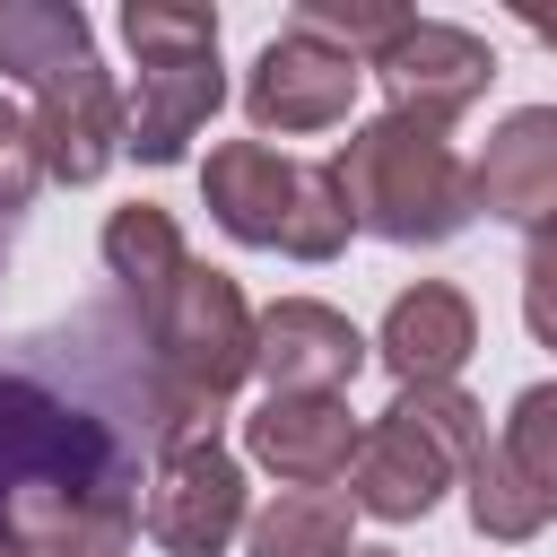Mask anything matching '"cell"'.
Instances as JSON below:
<instances>
[{"label": "cell", "mask_w": 557, "mask_h": 557, "mask_svg": "<svg viewBox=\"0 0 557 557\" xmlns=\"http://www.w3.org/2000/svg\"><path fill=\"white\" fill-rule=\"evenodd\" d=\"M191 444H218V400L183 392L122 305H70L0 348V540L122 557L157 470Z\"/></svg>", "instance_id": "6da1fadb"}, {"label": "cell", "mask_w": 557, "mask_h": 557, "mask_svg": "<svg viewBox=\"0 0 557 557\" xmlns=\"http://www.w3.org/2000/svg\"><path fill=\"white\" fill-rule=\"evenodd\" d=\"M0 70L35 87V157L52 183H96L131 148L122 87L96 61V35L61 0H0Z\"/></svg>", "instance_id": "7a4b0ae2"}, {"label": "cell", "mask_w": 557, "mask_h": 557, "mask_svg": "<svg viewBox=\"0 0 557 557\" xmlns=\"http://www.w3.org/2000/svg\"><path fill=\"white\" fill-rule=\"evenodd\" d=\"M331 183L348 200V226H366L383 244H453L479 218L461 148L444 139V122H418V113L357 122L331 157Z\"/></svg>", "instance_id": "3957f363"}, {"label": "cell", "mask_w": 557, "mask_h": 557, "mask_svg": "<svg viewBox=\"0 0 557 557\" xmlns=\"http://www.w3.org/2000/svg\"><path fill=\"white\" fill-rule=\"evenodd\" d=\"M487 444V409L461 383H400V400L366 426L357 470H348V505L374 522H418L444 505L453 470Z\"/></svg>", "instance_id": "277c9868"}, {"label": "cell", "mask_w": 557, "mask_h": 557, "mask_svg": "<svg viewBox=\"0 0 557 557\" xmlns=\"http://www.w3.org/2000/svg\"><path fill=\"white\" fill-rule=\"evenodd\" d=\"M200 200L235 244H270L296 261H331L348 244V200L331 183V165L278 157L270 139H226L200 165Z\"/></svg>", "instance_id": "5b68a950"}, {"label": "cell", "mask_w": 557, "mask_h": 557, "mask_svg": "<svg viewBox=\"0 0 557 557\" xmlns=\"http://www.w3.org/2000/svg\"><path fill=\"white\" fill-rule=\"evenodd\" d=\"M122 44L139 52L131 157H139V165H183V148L200 139V122L226 104L218 17H209V9H183V0H131V9H122Z\"/></svg>", "instance_id": "8992f818"}, {"label": "cell", "mask_w": 557, "mask_h": 557, "mask_svg": "<svg viewBox=\"0 0 557 557\" xmlns=\"http://www.w3.org/2000/svg\"><path fill=\"white\" fill-rule=\"evenodd\" d=\"M148 331V348H157V366L183 383V392H200V400H218L226 409V392L252 374V348H261V322L244 313V287L226 278V270H183V287L139 322Z\"/></svg>", "instance_id": "52a82bcc"}, {"label": "cell", "mask_w": 557, "mask_h": 557, "mask_svg": "<svg viewBox=\"0 0 557 557\" xmlns=\"http://www.w3.org/2000/svg\"><path fill=\"white\" fill-rule=\"evenodd\" d=\"M244 461L226 453V444H191V453H174L165 470H157V487H148V513H139V531L165 548V557H226L235 540H244Z\"/></svg>", "instance_id": "ba28073f"}, {"label": "cell", "mask_w": 557, "mask_h": 557, "mask_svg": "<svg viewBox=\"0 0 557 557\" xmlns=\"http://www.w3.org/2000/svg\"><path fill=\"white\" fill-rule=\"evenodd\" d=\"M357 78H366V61L287 26V35L261 44V61L244 78V113H252V131H278V139L287 131H339L348 104H357Z\"/></svg>", "instance_id": "9c48e42d"}, {"label": "cell", "mask_w": 557, "mask_h": 557, "mask_svg": "<svg viewBox=\"0 0 557 557\" xmlns=\"http://www.w3.org/2000/svg\"><path fill=\"white\" fill-rule=\"evenodd\" d=\"M374 78H383V113H418V122H461L479 96H487V78H496V52L470 35V26H444V17H409V35L374 61Z\"/></svg>", "instance_id": "30bf717a"}, {"label": "cell", "mask_w": 557, "mask_h": 557, "mask_svg": "<svg viewBox=\"0 0 557 557\" xmlns=\"http://www.w3.org/2000/svg\"><path fill=\"white\" fill-rule=\"evenodd\" d=\"M357 409L331 400V392H270L252 418H244V453L278 479V487H331L357 470Z\"/></svg>", "instance_id": "8fae6325"}, {"label": "cell", "mask_w": 557, "mask_h": 557, "mask_svg": "<svg viewBox=\"0 0 557 557\" xmlns=\"http://www.w3.org/2000/svg\"><path fill=\"white\" fill-rule=\"evenodd\" d=\"M366 357H374V339L348 313L313 305V296H278L261 313V348H252V366L270 374V392H331V400L357 383Z\"/></svg>", "instance_id": "7c38bea8"}, {"label": "cell", "mask_w": 557, "mask_h": 557, "mask_svg": "<svg viewBox=\"0 0 557 557\" xmlns=\"http://www.w3.org/2000/svg\"><path fill=\"white\" fill-rule=\"evenodd\" d=\"M470 191L487 218H513V226H540L557 218V104H522L487 131L479 165H470Z\"/></svg>", "instance_id": "4fadbf2b"}, {"label": "cell", "mask_w": 557, "mask_h": 557, "mask_svg": "<svg viewBox=\"0 0 557 557\" xmlns=\"http://www.w3.org/2000/svg\"><path fill=\"white\" fill-rule=\"evenodd\" d=\"M470 348H479V313H470V296L444 287V278L400 287L392 313H383V339H374V357H383L400 383H453V374L470 366Z\"/></svg>", "instance_id": "5bb4252c"}, {"label": "cell", "mask_w": 557, "mask_h": 557, "mask_svg": "<svg viewBox=\"0 0 557 557\" xmlns=\"http://www.w3.org/2000/svg\"><path fill=\"white\" fill-rule=\"evenodd\" d=\"M104 270H113V287L131 296V322H148V313L183 287L191 244H183V226H174L157 200H131V209L104 218Z\"/></svg>", "instance_id": "9a60e30c"}, {"label": "cell", "mask_w": 557, "mask_h": 557, "mask_svg": "<svg viewBox=\"0 0 557 557\" xmlns=\"http://www.w3.org/2000/svg\"><path fill=\"white\" fill-rule=\"evenodd\" d=\"M348 496L339 487H278L252 522H244V557H348Z\"/></svg>", "instance_id": "2e32d148"}, {"label": "cell", "mask_w": 557, "mask_h": 557, "mask_svg": "<svg viewBox=\"0 0 557 557\" xmlns=\"http://www.w3.org/2000/svg\"><path fill=\"white\" fill-rule=\"evenodd\" d=\"M461 470H470V522H479L487 540H540V531L557 522V496H540V487L513 470L505 444H479Z\"/></svg>", "instance_id": "e0dca14e"}, {"label": "cell", "mask_w": 557, "mask_h": 557, "mask_svg": "<svg viewBox=\"0 0 557 557\" xmlns=\"http://www.w3.org/2000/svg\"><path fill=\"white\" fill-rule=\"evenodd\" d=\"M287 26L374 70V61L409 35V9H400V0H296V17H287Z\"/></svg>", "instance_id": "ac0fdd59"}, {"label": "cell", "mask_w": 557, "mask_h": 557, "mask_svg": "<svg viewBox=\"0 0 557 557\" xmlns=\"http://www.w3.org/2000/svg\"><path fill=\"white\" fill-rule=\"evenodd\" d=\"M496 444L513 453V470H522L540 496H557V383H531V392L513 400V418H505Z\"/></svg>", "instance_id": "d6986e66"}, {"label": "cell", "mask_w": 557, "mask_h": 557, "mask_svg": "<svg viewBox=\"0 0 557 557\" xmlns=\"http://www.w3.org/2000/svg\"><path fill=\"white\" fill-rule=\"evenodd\" d=\"M35 183H44V157H35V122H17L0 104V252L17 235V218L35 209Z\"/></svg>", "instance_id": "ffe728a7"}, {"label": "cell", "mask_w": 557, "mask_h": 557, "mask_svg": "<svg viewBox=\"0 0 557 557\" xmlns=\"http://www.w3.org/2000/svg\"><path fill=\"white\" fill-rule=\"evenodd\" d=\"M522 322L540 348H557V218L531 226V252H522Z\"/></svg>", "instance_id": "44dd1931"}, {"label": "cell", "mask_w": 557, "mask_h": 557, "mask_svg": "<svg viewBox=\"0 0 557 557\" xmlns=\"http://www.w3.org/2000/svg\"><path fill=\"white\" fill-rule=\"evenodd\" d=\"M513 17H522V26H531V35H540V44H557V9H548V0H522V9H513Z\"/></svg>", "instance_id": "7402d4cb"}, {"label": "cell", "mask_w": 557, "mask_h": 557, "mask_svg": "<svg viewBox=\"0 0 557 557\" xmlns=\"http://www.w3.org/2000/svg\"><path fill=\"white\" fill-rule=\"evenodd\" d=\"M0 557H35V548H17V540H0Z\"/></svg>", "instance_id": "603a6c76"}, {"label": "cell", "mask_w": 557, "mask_h": 557, "mask_svg": "<svg viewBox=\"0 0 557 557\" xmlns=\"http://www.w3.org/2000/svg\"><path fill=\"white\" fill-rule=\"evenodd\" d=\"M348 557H400V548H348Z\"/></svg>", "instance_id": "cb8c5ba5"}]
</instances>
